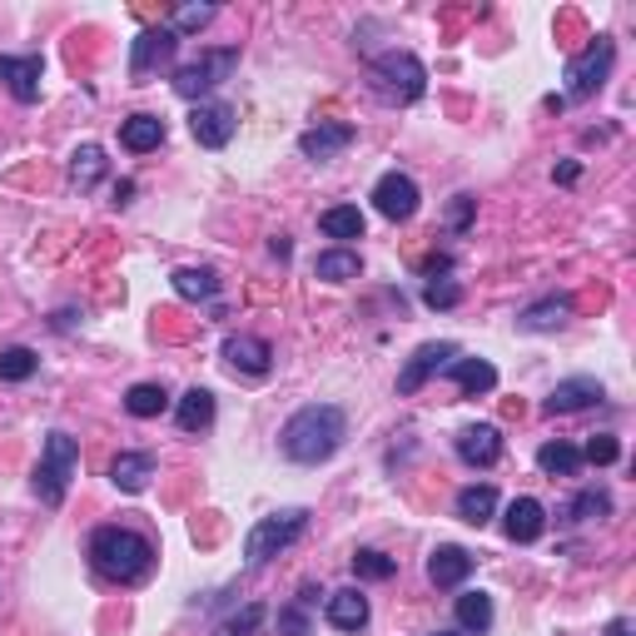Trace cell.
<instances>
[{"label":"cell","instance_id":"cell-1","mask_svg":"<svg viewBox=\"0 0 636 636\" xmlns=\"http://www.w3.org/2000/svg\"><path fill=\"white\" fill-rule=\"evenodd\" d=\"M344 438H348V413L338 403H309V408H299L284 423L279 448L299 468H318V463H328L344 448Z\"/></svg>","mask_w":636,"mask_h":636},{"label":"cell","instance_id":"cell-2","mask_svg":"<svg viewBox=\"0 0 636 636\" xmlns=\"http://www.w3.org/2000/svg\"><path fill=\"white\" fill-rule=\"evenodd\" d=\"M90 567L100 572L105 582L135 587V582L150 577L155 547H150V537H140L135 527H95V537H90Z\"/></svg>","mask_w":636,"mask_h":636},{"label":"cell","instance_id":"cell-3","mask_svg":"<svg viewBox=\"0 0 636 636\" xmlns=\"http://www.w3.org/2000/svg\"><path fill=\"white\" fill-rule=\"evenodd\" d=\"M304 527H309V513L304 507H284V513H269L259 517V523L249 527V537H244V567H264V562H274L279 553H289L294 543L304 537Z\"/></svg>","mask_w":636,"mask_h":636},{"label":"cell","instance_id":"cell-4","mask_svg":"<svg viewBox=\"0 0 636 636\" xmlns=\"http://www.w3.org/2000/svg\"><path fill=\"white\" fill-rule=\"evenodd\" d=\"M80 468V443L70 433H50L46 448H40V463H36V497L46 507H60L70 493V477Z\"/></svg>","mask_w":636,"mask_h":636},{"label":"cell","instance_id":"cell-5","mask_svg":"<svg viewBox=\"0 0 636 636\" xmlns=\"http://www.w3.org/2000/svg\"><path fill=\"white\" fill-rule=\"evenodd\" d=\"M368 70H374V90L394 105H413L428 95V70H423V60L413 50H384V56H374Z\"/></svg>","mask_w":636,"mask_h":636},{"label":"cell","instance_id":"cell-6","mask_svg":"<svg viewBox=\"0 0 636 636\" xmlns=\"http://www.w3.org/2000/svg\"><path fill=\"white\" fill-rule=\"evenodd\" d=\"M239 70V46H225V50H205L199 60H189V66L175 70V95L179 100H205L215 85H225L229 76Z\"/></svg>","mask_w":636,"mask_h":636},{"label":"cell","instance_id":"cell-7","mask_svg":"<svg viewBox=\"0 0 636 636\" xmlns=\"http://www.w3.org/2000/svg\"><path fill=\"white\" fill-rule=\"evenodd\" d=\"M612 60H617V46L612 36H597L577 60L567 66V100H592L602 85L612 80Z\"/></svg>","mask_w":636,"mask_h":636},{"label":"cell","instance_id":"cell-8","mask_svg":"<svg viewBox=\"0 0 636 636\" xmlns=\"http://www.w3.org/2000/svg\"><path fill=\"white\" fill-rule=\"evenodd\" d=\"M175 50H179V36L169 26L140 30V36H135V46H130V80L135 85H150L159 70L175 60Z\"/></svg>","mask_w":636,"mask_h":636},{"label":"cell","instance_id":"cell-9","mask_svg":"<svg viewBox=\"0 0 636 636\" xmlns=\"http://www.w3.org/2000/svg\"><path fill=\"white\" fill-rule=\"evenodd\" d=\"M453 358H463V354H458V344H448V338H443V344H423L418 354H413L408 364H403V374H398V394H403V398H413L423 384H428V378L448 374Z\"/></svg>","mask_w":636,"mask_h":636},{"label":"cell","instance_id":"cell-10","mask_svg":"<svg viewBox=\"0 0 636 636\" xmlns=\"http://www.w3.org/2000/svg\"><path fill=\"white\" fill-rule=\"evenodd\" d=\"M239 120H235V105L225 100H199L195 115H189V135H195L205 150H225L229 140H235Z\"/></svg>","mask_w":636,"mask_h":636},{"label":"cell","instance_id":"cell-11","mask_svg":"<svg viewBox=\"0 0 636 636\" xmlns=\"http://www.w3.org/2000/svg\"><path fill=\"white\" fill-rule=\"evenodd\" d=\"M418 199H423L418 185H413V175H403V169H388V175L374 185V209L384 219H394V225L418 215Z\"/></svg>","mask_w":636,"mask_h":636},{"label":"cell","instance_id":"cell-12","mask_svg":"<svg viewBox=\"0 0 636 636\" xmlns=\"http://www.w3.org/2000/svg\"><path fill=\"white\" fill-rule=\"evenodd\" d=\"M40 76H46V60L40 56H0V85H6L20 105L40 100Z\"/></svg>","mask_w":636,"mask_h":636},{"label":"cell","instance_id":"cell-13","mask_svg":"<svg viewBox=\"0 0 636 636\" xmlns=\"http://www.w3.org/2000/svg\"><path fill=\"white\" fill-rule=\"evenodd\" d=\"M225 358L235 374H249V378H264L274 368V348L269 338H254V334H235L225 338Z\"/></svg>","mask_w":636,"mask_h":636},{"label":"cell","instance_id":"cell-14","mask_svg":"<svg viewBox=\"0 0 636 636\" xmlns=\"http://www.w3.org/2000/svg\"><path fill=\"white\" fill-rule=\"evenodd\" d=\"M458 458L468 463V468H493V463L503 458V433H497L493 423H468V428L458 433Z\"/></svg>","mask_w":636,"mask_h":636},{"label":"cell","instance_id":"cell-15","mask_svg":"<svg viewBox=\"0 0 636 636\" xmlns=\"http://www.w3.org/2000/svg\"><path fill=\"white\" fill-rule=\"evenodd\" d=\"M503 533L523 547L537 543V537L547 533V507L537 503V497H513V503H507V517H503Z\"/></svg>","mask_w":636,"mask_h":636},{"label":"cell","instance_id":"cell-16","mask_svg":"<svg viewBox=\"0 0 636 636\" xmlns=\"http://www.w3.org/2000/svg\"><path fill=\"white\" fill-rule=\"evenodd\" d=\"M468 572H473V553H468V547H453V543L433 547V557H428V582H433V587L453 592V587H463V582H468Z\"/></svg>","mask_w":636,"mask_h":636},{"label":"cell","instance_id":"cell-17","mask_svg":"<svg viewBox=\"0 0 636 636\" xmlns=\"http://www.w3.org/2000/svg\"><path fill=\"white\" fill-rule=\"evenodd\" d=\"M607 398V388L597 384V378H562V384L547 394V403H543V413H577V408H592V403H602Z\"/></svg>","mask_w":636,"mask_h":636},{"label":"cell","instance_id":"cell-18","mask_svg":"<svg viewBox=\"0 0 636 636\" xmlns=\"http://www.w3.org/2000/svg\"><path fill=\"white\" fill-rule=\"evenodd\" d=\"M354 125H314V130H304L299 135V150H304V159H318V165H324V159H338L348 150V145H354Z\"/></svg>","mask_w":636,"mask_h":636},{"label":"cell","instance_id":"cell-19","mask_svg":"<svg viewBox=\"0 0 636 636\" xmlns=\"http://www.w3.org/2000/svg\"><path fill=\"white\" fill-rule=\"evenodd\" d=\"M567 318H572L567 294H547V299L527 304V309L517 314V328H527V334H557V328H567Z\"/></svg>","mask_w":636,"mask_h":636},{"label":"cell","instance_id":"cell-20","mask_svg":"<svg viewBox=\"0 0 636 636\" xmlns=\"http://www.w3.org/2000/svg\"><path fill=\"white\" fill-rule=\"evenodd\" d=\"M328 622H334L338 632H364L368 627V617H374V612H368V597L358 587H344V592H328Z\"/></svg>","mask_w":636,"mask_h":636},{"label":"cell","instance_id":"cell-21","mask_svg":"<svg viewBox=\"0 0 636 636\" xmlns=\"http://www.w3.org/2000/svg\"><path fill=\"white\" fill-rule=\"evenodd\" d=\"M448 378L458 384L463 398H483V394H493V388H497V368L487 364V358H453Z\"/></svg>","mask_w":636,"mask_h":636},{"label":"cell","instance_id":"cell-22","mask_svg":"<svg viewBox=\"0 0 636 636\" xmlns=\"http://www.w3.org/2000/svg\"><path fill=\"white\" fill-rule=\"evenodd\" d=\"M155 477V453H120V458L110 463V483L120 487V493H145Z\"/></svg>","mask_w":636,"mask_h":636},{"label":"cell","instance_id":"cell-23","mask_svg":"<svg viewBox=\"0 0 636 636\" xmlns=\"http://www.w3.org/2000/svg\"><path fill=\"white\" fill-rule=\"evenodd\" d=\"M120 145L130 155H150L165 145V120L159 115H130V120L120 125Z\"/></svg>","mask_w":636,"mask_h":636},{"label":"cell","instance_id":"cell-24","mask_svg":"<svg viewBox=\"0 0 636 636\" xmlns=\"http://www.w3.org/2000/svg\"><path fill=\"white\" fill-rule=\"evenodd\" d=\"M453 507H458V517H463L468 527H487V523H493V513H497V487H493V483L463 487L458 503H453Z\"/></svg>","mask_w":636,"mask_h":636},{"label":"cell","instance_id":"cell-25","mask_svg":"<svg viewBox=\"0 0 636 636\" xmlns=\"http://www.w3.org/2000/svg\"><path fill=\"white\" fill-rule=\"evenodd\" d=\"M175 423H179V433H205L215 423V394L209 388H189L175 408Z\"/></svg>","mask_w":636,"mask_h":636},{"label":"cell","instance_id":"cell-26","mask_svg":"<svg viewBox=\"0 0 636 636\" xmlns=\"http://www.w3.org/2000/svg\"><path fill=\"white\" fill-rule=\"evenodd\" d=\"M169 284H175V294L179 299H189V304H205V299H215L219 294V274L215 269H195V264L175 269L169 274Z\"/></svg>","mask_w":636,"mask_h":636},{"label":"cell","instance_id":"cell-27","mask_svg":"<svg viewBox=\"0 0 636 636\" xmlns=\"http://www.w3.org/2000/svg\"><path fill=\"white\" fill-rule=\"evenodd\" d=\"M318 229L328 239H338V249H344L348 239H364V215H358V205H334L318 215Z\"/></svg>","mask_w":636,"mask_h":636},{"label":"cell","instance_id":"cell-28","mask_svg":"<svg viewBox=\"0 0 636 636\" xmlns=\"http://www.w3.org/2000/svg\"><path fill=\"white\" fill-rule=\"evenodd\" d=\"M314 274L324 284H348V279H358V274H364V259H358L354 249H324L314 259Z\"/></svg>","mask_w":636,"mask_h":636},{"label":"cell","instance_id":"cell-29","mask_svg":"<svg viewBox=\"0 0 636 636\" xmlns=\"http://www.w3.org/2000/svg\"><path fill=\"white\" fill-rule=\"evenodd\" d=\"M458 627L468 636L493 632V597H487V592H463L458 597Z\"/></svg>","mask_w":636,"mask_h":636},{"label":"cell","instance_id":"cell-30","mask_svg":"<svg viewBox=\"0 0 636 636\" xmlns=\"http://www.w3.org/2000/svg\"><path fill=\"white\" fill-rule=\"evenodd\" d=\"M537 468L547 477H577L582 473V448H572V443H543L537 448Z\"/></svg>","mask_w":636,"mask_h":636},{"label":"cell","instance_id":"cell-31","mask_svg":"<svg viewBox=\"0 0 636 636\" xmlns=\"http://www.w3.org/2000/svg\"><path fill=\"white\" fill-rule=\"evenodd\" d=\"M100 179H105V150L100 145H80V150L70 155V185L85 195V189H95Z\"/></svg>","mask_w":636,"mask_h":636},{"label":"cell","instance_id":"cell-32","mask_svg":"<svg viewBox=\"0 0 636 636\" xmlns=\"http://www.w3.org/2000/svg\"><path fill=\"white\" fill-rule=\"evenodd\" d=\"M165 408H169V394L159 384H135L130 394H125V413H130V418H159Z\"/></svg>","mask_w":636,"mask_h":636},{"label":"cell","instance_id":"cell-33","mask_svg":"<svg viewBox=\"0 0 636 636\" xmlns=\"http://www.w3.org/2000/svg\"><path fill=\"white\" fill-rule=\"evenodd\" d=\"M572 523H597V517H607L612 513V493L607 487H582L577 497H572Z\"/></svg>","mask_w":636,"mask_h":636},{"label":"cell","instance_id":"cell-34","mask_svg":"<svg viewBox=\"0 0 636 636\" xmlns=\"http://www.w3.org/2000/svg\"><path fill=\"white\" fill-rule=\"evenodd\" d=\"M40 368V354L36 348H6V354H0V384H26L30 374H36Z\"/></svg>","mask_w":636,"mask_h":636},{"label":"cell","instance_id":"cell-35","mask_svg":"<svg viewBox=\"0 0 636 636\" xmlns=\"http://www.w3.org/2000/svg\"><path fill=\"white\" fill-rule=\"evenodd\" d=\"M264 617H269V612H264V602H244V607L235 612V617H225V622H219L215 636H259Z\"/></svg>","mask_w":636,"mask_h":636},{"label":"cell","instance_id":"cell-36","mask_svg":"<svg viewBox=\"0 0 636 636\" xmlns=\"http://www.w3.org/2000/svg\"><path fill=\"white\" fill-rule=\"evenodd\" d=\"M398 572V557H384L378 547H358L354 553V577L364 582H388Z\"/></svg>","mask_w":636,"mask_h":636},{"label":"cell","instance_id":"cell-37","mask_svg":"<svg viewBox=\"0 0 636 636\" xmlns=\"http://www.w3.org/2000/svg\"><path fill=\"white\" fill-rule=\"evenodd\" d=\"M617 458H622V443L612 438V433H597V438L582 448V463H597V468H612Z\"/></svg>","mask_w":636,"mask_h":636},{"label":"cell","instance_id":"cell-38","mask_svg":"<svg viewBox=\"0 0 636 636\" xmlns=\"http://www.w3.org/2000/svg\"><path fill=\"white\" fill-rule=\"evenodd\" d=\"M423 304L428 309H458L463 304V289L453 279H428V289H423Z\"/></svg>","mask_w":636,"mask_h":636},{"label":"cell","instance_id":"cell-39","mask_svg":"<svg viewBox=\"0 0 636 636\" xmlns=\"http://www.w3.org/2000/svg\"><path fill=\"white\" fill-rule=\"evenodd\" d=\"M215 16H219L215 6H185V10H175V26L169 30H175V36H195V30H205Z\"/></svg>","mask_w":636,"mask_h":636},{"label":"cell","instance_id":"cell-40","mask_svg":"<svg viewBox=\"0 0 636 636\" xmlns=\"http://www.w3.org/2000/svg\"><path fill=\"white\" fill-rule=\"evenodd\" d=\"M279 636H314V622H309V612H304L299 602L279 612Z\"/></svg>","mask_w":636,"mask_h":636},{"label":"cell","instance_id":"cell-41","mask_svg":"<svg viewBox=\"0 0 636 636\" xmlns=\"http://www.w3.org/2000/svg\"><path fill=\"white\" fill-rule=\"evenodd\" d=\"M468 219H473V199L458 195V205H453V229H468Z\"/></svg>","mask_w":636,"mask_h":636},{"label":"cell","instance_id":"cell-42","mask_svg":"<svg viewBox=\"0 0 636 636\" xmlns=\"http://www.w3.org/2000/svg\"><path fill=\"white\" fill-rule=\"evenodd\" d=\"M318 597H328V592H324V587H314V582H304V587H299V607H304V612H314V607H318Z\"/></svg>","mask_w":636,"mask_h":636},{"label":"cell","instance_id":"cell-43","mask_svg":"<svg viewBox=\"0 0 636 636\" xmlns=\"http://www.w3.org/2000/svg\"><path fill=\"white\" fill-rule=\"evenodd\" d=\"M553 175H557V185H577L582 165H577V159H567V165H557V169H553Z\"/></svg>","mask_w":636,"mask_h":636},{"label":"cell","instance_id":"cell-44","mask_svg":"<svg viewBox=\"0 0 636 636\" xmlns=\"http://www.w3.org/2000/svg\"><path fill=\"white\" fill-rule=\"evenodd\" d=\"M130 195H135V185H130V179H120V185H115V205H130Z\"/></svg>","mask_w":636,"mask_h":636},{"label":"cell","instance_id":"cell-45","mask_svg":"<svg viewBox=\"0 0 636 636\" xmlns=\"http://www.w3.org/2000/svg\"><path fill=\"white\" fill-rule=\"evenodd\" d=\"M607 636H632V622H627V617H617V622L607 627Z\"/></svg>","mask_w":636,"mask_h":636},{"label":"cell","instance_id":"cell-46","mask_svg":"<svg viewBox=\"0 0 636 636\" xmlns=\"http://www.w3.org/2000/svg\"><path fill=\"white\" fill-rule=\"evenodd\" d=\"M269 249L279 254V259H289V239H284V235H274V239H269Z\"/></svg>","mask_w":636,"mask_h":636},{"label":"cell","instance_id":"cell-47","mask_svg":"<svg viewBox=\"0 0 636 636\" xmlns=\"http://www.w3.org/2000/svg\"><path fill=\"white\" fill-rule=\"evenodd\" d=\"M433 636H463V632H433Z\"/></svg>","mask_w":636,"mask_h":636}]
</instances>
